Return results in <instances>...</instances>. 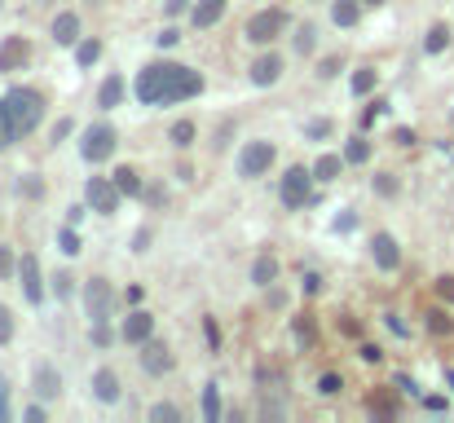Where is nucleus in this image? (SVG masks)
Listing matches in <instances>:
<instances>
[{"label":"nucleus","mask_w":454,"mask_h":423,"mask_svg":"<svg viewBox=\"0 0 454 423\" xmlns=\"http://www.w3.org/2000/svg\"><path fill=\"white\" fill-rule=\"evenodd\" d=\"M22 195H27V199H44V186L35 177H22Z\"/></svg>","instance_id":"obj_43"},{"label":"nucleus","mask_w":454,"mask_h":423,"mask_svg":"<svg viewBox=\"0 0 454 423\" xmlns=\"http://www.w3.org/2000/svg\"><path fill=\"white\" fill-rule=\"evenodd\" d=\"M282 75V57L278 53H265V57H256L252 66H247V80L256 84V89H269V84H278Z\"/></svg>","instance_id":"obj_13"},{"label":"nucleus","mask_w":454,"mask_h":423,"mask_svg":"<svg viewBox=\"0 0 454 423\" xmlns=\"http://www.w3.org/2000/svg\"><path fill=\"white\" fill-rule=\"evenodd\" d=\"M340 168H344L340 154H318V163H314V181H336V177H340Z\"/></svg>","instance_id":"obj_23"},{"label":"nucleus","mask_w":454,"mask_h":423,"mask_svg":"<svg viewBox=\"0 0 454 423\" xmlns=\"http://www.w3.org/2000/svg\"><path fill=\"white\" fill-rule=\"evenodd\" d=\"M5 111H9V124H14V137H27V132L40 124V115H44L40 89H27V84L9 89L5 93Z\"/></svg>","instance_id":"obj_1"},{"label":"nucleus","mask_w":454,"mask_h":423,"mask_svg":"<svg viewBox=\"0 0 454 423\" xmlns=\"http://www.w3.org/2000/svg\"><path fill=\"white\" fill-rule=\"evenodd\" d=\"M243 35H247L252 44H273L278 35H287V14H282V9H260V14L247 18Z\"/></svg>","instance_id":"obj_4"},{"label":"nucleus","mask_w":454,"mask_h":423,"mask_svg":"<svg viewBox=\"0 0 454 423\" xmlns=\"http://www.w3.org/2000/svg\"><path fill=\"white\" fill-rule=\"evenodd\" d=\"M446 379H450V388H454V370H446Z\"/></svg>","instance_id":"obj_57"},{"label":"nucleus","mask_w":454,"mask_h":423,"mask_svg":"<svg viewBox=\"0 0 454 423\" xmlns=\"http://www.w3.org/2000/svg\"><path fill=\"white\" fill-rule=\"evenodd\" d=\"M84 309H89V322H111V309H115V287L106 278H89L84 282Z\"/></svg>","instance_id":"obj_5"},{"label":"nucleus","mask_w":454,"mask_h":423,"mask_svg":"<svg viewBox=\"0 0 454 423\" xmlns=\"http://www.w3.org/2000/svg\"><path fill=\"white\" fill-rule=\"evenodd\" d=\"M14 124H9V111H5V102H0V154H5V146H14Z\"/></svg>","instance_id":"obj_35"},{"label":"nucleus","mask_w":454,"mask_h":423,"mask_svg":"<svg viewBox=\"0 0 454 423\" xmlns=\"http://www.w3.org/2000/svg\"><path fill=\"white\" fill-rule=\"evenodd\" d=\"M446 44H450V27H446V22H437V27L424 35V53H441Z\"/></svg>","instance_id":"obj_25"},{"label":"nucleus","mask_w":454,"mask_h":423,"mask_svg":"<svg viewBox=\"0 0 454 423\" xmlns=\"http://www.w3.org/2000/svg\"><path fill=\"white\" fill-rule=\"evenodd\" d=\"M199 93H203V75L185 66L181 75H176V84L168 89V98H163V102H190V98H199Z\"/></svg>","instance_id":"obj_16"},{"label":"nucleus","mask_w":454,"mask_h":423,"mask_svg":"<svg viewBox=\"0 0 454 423\" xmlns=\"http://www.w3.org/2000/svg\"><path fill=\"white\" fill-rule=\"evenodd\" d=\"M181 71H185V66H176V62H150V66L137 75V102H141V106H159L163 98H168V89L176 84Z\"/></svg>","instance_id":"obj_2"},{"label":"nucleus","mask_w":454,"mask_h":423,"mask_svg":"<svg viewBox=\"0 0 454 423\" xmlns=\"http://www.w3.org/2000/svg\"><path fill=\"white\" fill-rule=\"evenodd\" d=\"M357 18H362V5H357V0H336V5H331V22H336V27H357Z\"/></svg>","instance_id":"obj_20"},{"label":"nucleus","mask_w":454,"mask_h":423,"mask_svg":"<svg viewBox=\"0 0 454 423\" xmlns=\"http://www.w3.org/2000/svg\"><path fill=\"white\" fill-rule=\"evenodd\" d=\"M9 273H14V251L0 247V278H9Z\"/></svg>","instance_id":"obj_46"},{"label":"nucleus","mask_w":454,"mask_h":423,"mask_svg":"<svg viewBox=\"0 0 454 423\" xmlns=\"http://www.w3.org/2000/svg\"><path fill=\"white\" fill-rule=\"evenodd\" d=\"M340 388H344V379H340L336 370H331V375H322V379H318V393H322V397H340Z\"/></svg>","instance_id":"obj_37"},{"label":"nucleus","mask_w":454,"mask_h":423,"mask_svg":"<svg viewBox=\"0 0 454 423\" xmlns=\"http://www.w3.org/2000/svg\"><path fill=\"white\" fill-rule=\"evenodd\" d=\"M93 397H98V402H106V406L119 402V375L102 366L98 375H93Z\"/></svg>","instance_id":"obj_19"},{"label":"nucleus","mask_w":454,"mask_h":423,"mask_svg":"<svg viewBox=\"0 0 454 423\" xmlns=\"http://www.w3.org/2000/svg\"><path fill=\"white\" fill-rule=\"evenodd\" d=\"M75 57H80V66H93V62H98V57H102V44H98V40H80Z\"/></svg>","instance_id":"obj_34"},{"label":"nucleus","mask_w":454,"mask_h":423,"mask_svg":"<svg viewBox=\"0 0 454 423\" xmlns=\"http://www.w3.org/2000/svg\"><path fill=\"white\" fill-rule=\"evenodd\" d=\"M362 5H384V0H362Z\"/></svg>","instance_id":"obj_58"},{"label":"nucleus","mask_w":454,"mask_h":423,"mask_svg":"<svg viewBox=\"0 0 454 423\" xmlns=\"http://www.w3.org/2000/svg\"><path fill=\"white\" fill-rule=\"evenodd\" d=\"M71 137V119H57V124H53V146H57V141H66Z\"/></svg>","instance_id":"obj_48"},{"label":"nucleus","mask_w":454,"mask_h":423,"mask_svg":"<svg viewBox=\"0 0 454 423\" xmlns=\"http://www.w3.org/2000/svg\"><path fill=\"white\" fill-rule=\"evenodd\" d=\"M176 40H181V31H176V27H168V31H159V44H163V49H172V44Z\"/></svg>","instance_id":"obj_50"},{"label":"nucleus","mask_w":454,"mask_h":423,"mask_svg":"<svg viewBox=\"0 0 454 423\" xmlns=\"http://www.w3.org/2000/svg\"><path fill=\"white\" fill-rule=\"evenodd\" d=\"M370 256H375L379 269H397V264H401L397 238H392V234H375V238H370Z\"/></svg>","instance_id":"obj_15"},{"label":"nucleus","mask_w":454,"mask_h":423,"mask_svg":"<svg viewBox=\"0 0 454 423\" xmlns=\"http://www.w3.org/2000/svg\"><path fill=\"white\" fill-rule=\"evenodd\" d=\"M437 296L446 300V305H454V278L446 273V278H437Z\"/></svg>","instance_id":"obj_42"},{"label":"nucleus","mask_w":454,"mask_h":423,"mask_svg":"<svg viewBox=\"0 0 454 423\" xmlns=\"http://www.w3.org/2000/svg\"><path fill=\"white\" fill-rule=\"evenodd\" d=\"M344 159L349 163H366L370 159V141H362V137H353L349 146H344Z\"/></svg>","instance_id":"obj_31"},{"label":"nucleus","mask_w":454,"mask_h":423,"mask_svg":"<svg viewBox=\"0 0 454 423\" xmlns=\"http://www.w3.org/2000/svg\"><path fill=\"white\" fill-rule=\"evenodd\" d=\"M375 195H384V199H388V195H397V181H392L388 172H379V177H375Z\"/></svg>","instance_id":"obj_41"},{"label":"nucleus","mask_w":454,"mask_h":423,"mask_svg":"<svg viewBox=\"0 0 454 423\" xmlns=\"http://www.w3.org/2000/svg\"><path fill=\"white\" fill-rule=\"evenodd\" d=\"M57 247H62L66 256H80V234L75 229H62V234H57Z\"/></svg>","instance_id":"obj_39"},{"label":"nucleus","mask_w":454,"mask_h":423,"mask_svg":"<svg viewBox=\"0 0 454 423\" xmlns=\"http://www.w3.org/2000/svg\"><path fill=\"white\" fill-rule=\"evenodd\" d=\"M141 348V370H146V375H154V379H159V375H168L172 366H176V357H172V348L168 344H163V340H154V335H150V340L146 344H137Z\"/></svg>","instance_id":"obj_8"},{"label":"nucleus","mask_w":454,"mask_h":423,"mask_svg":"<svg viewBox=\"0 0 454 423\" xmlns=\"http://www.w3.org/2000/svg\"><path fill=\"white\" fill-rule=\"evenodd\" d=\"M428 331L433 335H454V322L446 309H428Z\"/></svg>","instance_id":"obj_29"},{"label":"nucleus","mask_w":454,"mask_h":423,"mask_svg":"<svg viewBox=\"0 0 454 423\" xmlns=\"http://www.w3.org/2000/svg\"><path fill=\"white\" fill-rule=\"evenodd\" d=\"M115 186H119V195L141 199V177H137V168H115Z\"/></svg>","instance_id":"obj_22"},{"label":"nucleus","mask_w":454,"mask_h":423,"mask_svg":"<svg viewBox=\"0 0 454 423\" xmlns=\"http://www.w3.org/2000/svg\"><path fill=\"white\" fill-rule=\"evenodd\" d=\"M150 335H154V318H150L146 309H133V313L124 318V340H128V344H146Z\"/></svg>","instance_id":"obj_14"},{"label":"nucleus","mask_w":454,"mask_h":423,"mask_svg":"<svg viewBox=\"0 0 454 423\" xmlns=\"http://www.w3.org/2000/svg\"><path fill=\"white\" fill-rule=\"evenodd\" d=\"M291 326H296V340H300V348H314V344H318V331H314V318H309V313H300Z\"/></svg>","instance_id":"obj_26"},{"label":"nucleus","mask_w":454,"mask_h":423,"mask_svg":"<svg viewBox=\"0 0 454 423\" xmlns=\"http://www.w3.org/2000/svg\"><path fill=\"white\" fill-rule=\"evenodd\" d=\"M168 137H172V146H190V141H194V124H190V119H176Z\"/></svg>","instance_id":"obj_33"},{"label":"nucleus","mask_w":454,"mask_h":423,"mask_svg":"<svg viewBox=\"0 0 454 423\" xmlns=\"http://www.w3.org/2000/svg\"><path fill=\"white\" fill-rule=\"evenodd\" d=\"M340 66H344V57H340V53H331V57H322V62H318V75H322V80H336V75H340Z\"/></svg>","instance_id":"obj_36"},{"label":"nucleus","mask_w":454,"mask_h":423,"mask_svg":"<svg viewBox=\"0 0 454 423\" xmlns=\"http://www.w3.org/2000/svg\"><path fill=\"white\" fill-rule=\"evenodd\" d=\"M9 419V379L5 375H0V423Z\"/></svg>","instance_id":"obj_45"},{"label":"nucleus","mask_w":454,"mask_h":423,"mask_svg":"<svg viewBox=\"0 0 454 423\" xmlns=\"http://www.w3.org/2000/svg\"><path fill=\"white\" fill-rule=\"evenodd\" d=\"M375 84H379V75H375V71H370V66L353 71V98H366V93L375 89Z\"/></svg>","instance_id":"obj_28"},{"label":"nucleus","mask_w":454,"mask_h":423,"mask_svg":"<svg viewBox=\"0 0 454 423\" xmlns=\"http://www.w3.org/2000/svg\"><path fill=\"white\" fill-rule=\"evenodd\" d=\"M49 35H53V44L71 49V44L80 40V18H75V14H57V18H53V27H49Z\"/></svg>","instance_id":"obj_18"},{"label":"nucleus","mask_w":454,"mask_h":423,"mask_svg":"<svg viewBox=\"0 0 454 423\" xmlns=\"http://www.w3.org/2000/svg\"><path fill=\"white\" fill-rule=\"evenodd\" d=\"M203 335H208V344H212V348H221V331H217V322H212V318L203 322Z\"/></svg>","instance_id":"obj_47"},{"label":"nucleus","mask_w":454,"mask_h":423,"mask_svg":"<svg viewBox=\"0 0 454 423\" xmlns=\"http://www.w3.org/2000/svg\"><path fill=\"white\" fill-rule=\"evenodd\" d=\"M273 278H278V260H273V256H256V264H252V282H256V287H269Z\"/></svg>","instance_id":"obj_24"},{"label":"nucleus","mask_w":454,"mask_h":423,"mask_svg":"<svg viewBox=\"0 0 454 423\" xmlns=\"http://www.w3.org/2000/svg\"><path fill=\"white\" fill-rule=\"evenodd\" d=\"M31 379H35V397H40V402H57V397H62V375H57L53 361H40Z\"/></svg>","instance_id":"obj_12"},{"label":"nucleus","mask_w":454,"mask_h":423,"mask_svg":"<svg viewBox=\"0 0 454 423\" xmlns=\"http://www.w3.org/2000/svg\"><path fill=\"white\" fill-rule=\"evenodd\" d=\"M392 141H397V146H415V132L410 128H397V132H392Z\"/></svg>","instance_id":"obj_52"},{"label":"nucleus","mask_w":454,"mask_h":423,"mask_svg":"<svg viewBox=\"0 0 454 423\" xmlns=\"http://www.w3.org/2000/svg\"><path fill=\"white\" fill-rule=\"evenodd\" d=\"M93 5H102V0H93Z\"/></svg>","instance_id":"obj_59"},{"label":"nucleus","mask_w":454,"mask_h":423,"mask_svg":"<svg viewBox=\"0 0 454 423\" xmlns=\"http://www.w3.org/2000/svg\"><path fill=\"white\" fill-rule=\"evenodd\" d=\"M185 5H190V0H163V14H168V18H176Z\"/></svg>","instance_id":"obj_51"},{"label":"nucleus","mask_w":454,"mask_h":423,"mask_svg":"<svg viewBox=\"0 0 454 423\" xmlns=\"http://www.w3.org/2000/svg\"><path fill=\"white\" fill-rule=\"evenodd\" d=\"M278 195H282V208H309V203H318L314 199V168H287Z\"/></svg>","instance_id":"obj_3"},{"label":"nucleus","mask_w":454,"mask_h":423,"mask_svg":"<svg viewBox=\"0 0 454 423\" xmlns=\"http://www.w3.org/2000/svg\"><path fill=\"white\" fill-rule=\"evenodd\" d=\"M84 199H89V208H93V212H106V216H111V212L119 208V199H124V195H119L115 181H106V177H89Z\"/></svg>","instance_id":"obj_9"},{"label":"nucleus","mask_w":454,"mask_h":423,"mask_svg":"<svg viewBox=\"0 0 454 423\" xmlns=\"http://www.w3.org/2000/svg\"><path fill=\"white\" fill-rule=\"evenodd\" d=\"M18 282H22V296H27L31 305H40V300H44V282H40V260H35V256H22V260H18Z\"/></svg>","instance_id":"obj_11"},{"label":"nucleus","mask_w":454,"mask_h":423,"mask_svg":"<svg viewBox=\"0 0 454 423\" xmlns=\"http://www.w3.org/2000/svg\"><path fill=\"white\" fill-rule=\"evenodd\" d=\"M9 340H14V313L0 305V344H9Z\"/></svg>","instance_id":"obj_40"},{"label":"nucleus","mask_w":454,"mask_h":423,"mask_svg":"<svg viewBox=\"0 0 454 423\" xmlns=\"http://www.w3.org/2000/svg\"><path fill=\"white\" fill-rule=\"evenodd\" d=\"M146 247H150V234H146V229H141V234L133 238V251H146Z\"/></svg>","instance_id":"obj_55"},{"label":"nucleus","mask_w":454,"mask_h":423,"mask_svg":"<svg viewBox=\"0 0 454 423\" xmlns=\"http://www.w3.org/2000/svg\"><path fill=\"white\" fill-rule=\"evenodd\" d=\"M314 44H318V27H309V22H305V27L300 31H296V53H314Z\"/></svg>","instance_id":"obj_30"},{"label":"nucleus","mask_w":454,"mask_h":423,"mask_svg":"<svg viewBox=\"0 0 454 423\" xmlns=\"http://www.w3.org/2000/svg\"><path fill=\"white\" fill-rule=\"evenodd\" d=\"M203 419H208V423L221 419V393H217V384H208V388H203Z\"/></svg>","instance_id":"obj_27"},{"label":"nucleus","mask_w":454,"mask_h":423,"mask_svg":"<svg viewBox=\"0 0 454 423\" xmlns=\"http://www.w3.org/2000/svg\"><path fill=\"white\" fill-rule=\"evenodd\" d=\"M150 419L154 423H181V406H172V402H159L150 410Z\"/></svg>","instance_id":"obj_32"},{"label":"nucleus","mask_w":454,"mask_h":423,"mask_svg":"<svg viewBox=\"0 0 454 423\" xmlns=\"http://www.w3.org/2000/svg\"><path fill=\"white\" fill-rule=\"evenodd\" d=\"M353 229V212H344V216H336V234H349Z\"/></svg>","instance_id":"obj_54"},{"label":"nucleus","mask_w":454,"mask_h":423,"mask_svg":"<svg viewBox=\"0 0 454 423\" xmlns=\"http://www.w3.org/2000/svg\"><path fill=\"white\" fill-rule=\"evenodd\" d=\"M111 340H115V335H111V326H106V322H98V326H93V344H98V348H106Z\"/></svg>","instance_id":"obj_44"},{"label":"nucleus","mask_w":454,"mask_h":423,"mask_svg":"<svg viewBox=\"0 0 454 423\" xmlns=\"http://www.w3.org/2000/svg\"><path fill=\"white\" fill-rule=\"evenodd\" d=\"M119 146V137H115V128L106 124H93L89 132H84V141H80V154H84L89 163H102V159H111V150Z\"/></svg>","instance_id":"obj_6"},{"label":"nucleus","mask_w":454,"mask_h":423,"mask_svg":"<svg viewBox=\"0 0 454 423\" xmlns=\"http://www.w3.org/2000/svg\"><path fill=\"white\" fill-rule=\"evenodd\" d=\"M119 98H124V80H119V75L102 80V89H98V106H102V111H111V106H119Z\"/></svg>","instance_id":"obj_21"},{"label":"nucleus","mask_w":454,"mask_h":423,"mask_svg":"<svg viewBox=\"0 0 454 423\" xmlns=\"http://www.w3.org/2000/svg\"><path fill=\"white\" fill-rule=\"evenodd\" d=\"M22 423H44V406H27L22 410Z\"/></svg>","instance_id":"obj_49"},{"label":"nucleus","mask_w":454,"mask_h":423,"mask_svg":"<svg viewBox=\"0 0 454 423\" xmlns=\"http://www.w3.org/2000/svg\"><path fill=\"white\" fill-rule=\"evenodd\" d=\"M225 9H230V0H199V5H194V27L199 31L217 27V22L225 18Z\"/></svg>","instance_id":"obj_17"},{"label":"nucleus","mask_w":454,"mask_h":423,"mask_svg":"<svg viewBox=\"0 0 454 423\" xmlns=\"http://www.w3.org/2000/svg\"><path fill=\"white\" fill-rule=\"evenodd\" d=\"M362 357H366V361H379V357H384V353H379V348H375V344H362Z\"/></svg>","instance_id":"obj_56"},{"label":"nucleus","mask_w":454,"mask_h":423,"mask_svg":"<svg viewBox=\"0 0 454 423\" xmlns=\"http://www.w3.org/2000/svg\"><path fill=\"white\" fill-rule=\"evenodd\" d=\"M31 62V40H22V35H9L5 44H0V75H9V71H22Z\"/></svg>","instance_id":"obj_10"},{"label":"nucleus","mask_w":454,"mask_h":423,"mask_svg":"<svg viewBox=\"0 0 454 423\" xmlns=\"http://www.w3.org/2000/svg\"><path fill=\"white\" fill-rule=\"evenodd\" d=\"M273 141H247V150L238 154V172L243 177H265L269 168H273Z\"/></svg>","instance_id":"obj_7"},{"label":"nucleus","mask_w":454,"mask_h":423,"mask_svg":"<svg viewBox=\"0 0 454 423\" xmlns=\"http://www.w3.org/2000/svg\"><path fill=\"white\" fill-rule=\"evenodd\" d=\"M305 132H309L314 141H322V137H331V132H336V124H331V119H309Z\"/></svg>","instance_id":"obj_38"},{"label":"nucleus","mask_w":454,"mask_h":423,"mask_svg":"<svg viewBox=\"0 0 454 423\" xmlns=\"http://www.w3.org/2000/svg\"><path fill=\"white\" fill-rule=\"evenodd\" d=\"M53 291H57V296H71V278H66V273L53 278Z\"/></svg>","instance_id":"obj_53"}]
</instances>
